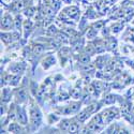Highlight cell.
<instances>
[{
  "instance_id": "484cf974",
  "label": "cell",
  "mask_w": 134,
  "mask_h": 134,
  "mask_svg": "<svg viewBox=\"0 0 134 134\" xmlns=\"http://www.w3.org/2000/svg\"><path fill=\"white\" fill-rule=\"evenodd\" d=\"M95 27L96 28V29H100V28L103 27V23H102V21H100V23H98V24L95 25Z\"/></svg>"
},
{
  "instance_id": "d6986e66",
  "label": "cell",
  "mask_w": 134,
  "mask_h": 134,
  "mask_svg": "<svg viewBox=\"0 0 134 134\" xmlns=\"http://www.w3.org/2000/svg\"><path fill=\"white\" fill-rule=\"evenodd\" d=\"M74 98H77V96H79V95H80V91H79V89H75V90H73L72 91V93H71Z\"/></svg>"
},
{
  "instance_id": "4fadbf2b",
  "label": "cell",
  "mask_w": 134,
  "mask_h": 134,
  "mask_svg": "<svg viewBox=\"0 0 134 134\" xmlns=\"http://www.w3.org/2000/svg\"><path fill=\"white\" fill-rule=\"evenodd\" d=\"M98 108H99V105L98 104H91L90 106H88L87 111H88L89 113H93V112H96Z\"/></svg>"
},
{
  "instance_id": "ffe728a7",
  "label": "cell",
  "mask_w": 134,
  "mask_h": 134,
  "mask_svg": "<svg viewBox=\"0 0 134 134\" xmlns=\"http://www.w3.org/2000/svg\"><path fill=\"white\" fill-rule=\"evenodd\" d=\"M59 45H60V43H59L58 41H56V40H55V41H54V40H53V41H51V46H52V47H58V46Z\"/></svg>"
},
{
  "instance_id": "f1b7e54d",
  "label": "cell",
  "mask_w": 134,
  "mask_h": 134,
  "mask_svg": "<svg viewBox=\"0 0 134 134\" xmlns=\"http://www.w3.org/2000/svg\"><path fill=\"white\" fill-rule=\"evenodd\" d=\"M96 88H98V90H102L101 89V85H100V83H96Z\"/></svg>"
},
{
  "instance_id": "f546056e",
  "label": "cell",
  "mask_w": 134,
  "mask_h": 134,
  "mask_svg": "<svg viewBox=\"0 0 134 134\" xmlns=\"http://www.w3.org/2000/svg\"><path fill=\"white\" fill-rule=\"evenodd\" d=\"M88 91H89L90 93H95V90H93L92 87H89V88H88Z\"/></svg>"
},
{
  "instance_id": "52a82bcc",
  "label": "cell",
  "mask_w": 134,
  "mask_h": 134,
  "mask_svg": "<svg viewBox=\"0 0 134 134\" xmlns=\"http://www.w3.org/2000/svg\"><path fill=\"white\" fill-rule=\"evenodd\" d=\"M70 121L69 120H63L61 122V124H60V128L63 131H65V130H69V128H70Z\"/></svg>"
},
{
  "instance_id": "5b68a950",
  "label": "cell",
  "mask_w": 134,
  "mask_h": 134,
  "mask_svg": "<svg viewBox=\"0 0 134 134\" xmlns=\"http://www.w3.org/2000/svg\"><path fill=\"white\" fill-rule=\"evenodd\" d=\"M99 123H95V122H91L88 126V131H98L101 129V127H99L98 126Z\"/></svg>"
},
{
  "instance_id": "7c38bea8",
  "label": "cell",
  "mask_w": 134,
  "mask_h": 134,
  "mask_svg": "<svg viewBox=\"0 0 134 134\" xmlns=\"http://www.w3.org/2000/svg\"><path fill=\"white\" fill-rule=\"evenodd\" d=\"M9 129H10L11 132H15V133H16V132H19V130H20V129H19V127H18L16 123H12L11 126H10V128H9Z\"/></svg>"
},
{
  "instance_id": "9c48e42d",
  "label": "cell",
  "mask_w": 134,
  "mask_h": 134,
  "mask_svg": "<svg viewBox=\"0 0 134 134\" xmlns=\"http://www.w3.org/2000/svg\"><path fill=\"white\" fill-rule=\"evenodd\" d=\"M69 131H70V133H77L78 132V126L76 123H71Z\"/></svg>"
},
{
  "instance_id": "44dd1931",
  "label": "cell",
  "mask_w": 134,
  "mask_h": 134,
  "mask_svg": "<svg viewBox=\"0 0 134 134\" xmlns=\"http://www.w3.org/2000/svg\"><path fill=\"white\" fill-rule=\"evenodd\" d=\"M120 28H122L121 25H115V26H113V31H115V32H118V31L120 30Z\"/></svg>"
},
{
  "instance_id": "83f0119b",
  "label": "cell",
  "mask_w": 134,
  "mask_h": 134,
  "mask_svg": "<svg viewBox=\"0 0 134 134\" xmlns=\"http://www.w3.org/2000/svg\"><path fill=\"white\" fill-rule=\"evenodd\" d=\"M15 23H16V27H17V28H19V27H20V18H19V17H17V18H16V20H15Z\"/></svg>"
},
{
  "instance_id": "8992f818",
  "label": "cell",
  "mask_w": 134,
  "mask_h": 134,
  "mask_svg": "<svg viewBox=\"0 0 134 134\" xmlns=\"http://www.w3.org/2000/svg\"><path fill=\"white\" fill-rule=\"evenodd\" d=\"M57 39H58V41H62L63 43H67L68 41H69L68 37L65 36L64 33H58V35H57Z\"/></svg>"
},
{
  "instance_id": "603a6c76",
  "label": "cell",
  "mask_w": 134,
  "mask_h": 134,
  "mask_svg": "<svg viewBox=\"0 0 134 134\" xmlns=\"http://www.w3.org/2000/svg\"><path fill=\"white\" fill-rule=\"evenodd\" d=\"M87 36H88V38H93V37H95V31H93L92 29H90L89 32L87 33Z\"/></svg>"
},
{
  "instance_id": "5bb4252c",
  "label": "cell",
  "mask_w": 134,
  "mask_h": 134,
  "mask_svg": "<svg viewBox=\"0 0 134 134\" xmlns=\"http://www.w3.org/2000/svg\"><path fill=\"white\" fill-rule=\"evenodd\" d=\"M19 120L21 123H26V115H25V112L21 110L20 111V115H19Z\"/></svg>"
},
{
  "instance_id": "4316f807",
  "label": "cell",
  "mask_w": 134,
  "mask_h": 134,
  "mask_svg": "<svg viewBox=\"0 0 134 134\" xmlns=\"http://www.w3.org/2000/svg\"><path fill=\"white\" fill-rule=\"evenodd\" d=\"M45 10H46V13H47L48 15H51V16H52V15H54V12H53V10H51V9L46 8Z\"/></svg>"
},
{
  "instance_id": "7402d4cb",
  "label": "cell",
  "mask_w": 134,
  "mask_h": 134,
  "mask_svg": "<svg viewBox=\"0 0 134 134\" xmlns=\"http://www.w3.org/2000/svg\"><path fill=\"white\" fill-rule=\"evenodd\" d=\"M78 106H79L78 104H72L70 106V108H71V111H72V112H75V111L78 110Z\"/></svg>"
},
{
  "instance_id": "2e32d148",
  "label": "cell",
  "mask_w": 134,
  "mask_h": 134,
  "mask_svg": "<svg viewBox=\"0 0 134 134\" xmlns=\"http://www.w3.org/2000/svg\"><path fill=\"white\" fill-rule=\"evenodd\" d=\"M115 102V98L113 96H108L105 98V103H114Z\"/></svg>"
},
{
  "instance_id": "8fae6325",
  "label": "cell",
  "mask_w": 134,
  "mask_h": 134,
  "mask_svg": "<svg viewBox=\"0 0 134 134\" xmlns=\"http://www.w3.org/2000/svg\"><path fill=\"white\" fill-rule=\"evenodd\" d=\"M79 61H80V63H83V64H88V62H89V56L88 55H83L82 57L79 58Z\"/></svg>"
},
{
  "instance_id": "ba28073f",
  "label": "cell",
  "mask_w": 134,
  "mask_h": 134,
  "mask_svg": "<svg viewBox=\"0 0 134 134\" xmlns=\"http://www.w3.org/2000/svg\"><path fill=\"white\" fill-rule=\"evenodd\" d=\"M1 38H2V40H3L5 43H10L12 41V36L9 35V33H2Z\"/></svg>"
},
{
  "instance_id": "30bf717a",
  "label": "cell",
  "mask_w": 134,
  "mask_h": 134,
  "mask_svg": "<svg viewBox=\"0 0 134 134\" xmlns=\"http://www.w3.org/2000/svg\"><path fill=\"white\" fill-rule=\"evenodd\" d=\"M24 2L23 0H20V1H17L14 3V10H21V9L24 8Z\"/></svg>"
},
{
  "instance_id": "e0dca14e",
  "label": "cell",
  "mask_w": 134,
  "mask_h": 134,
  "mask_svg": "<svg viewBox=\"0 0 134 134\" xmlns=\"http://www.w3.org/2000/svg\"><path fill=\"white\" fill-rule=\"evenodd\" d=\"M86 52L88 53V55H91V54H93V53H95V48H93L92 45H88V46L86 47Z\"/></svg>"
},
{
  "instance_id": "ac0fdd59",
  "label": "cell",
  "mask_w": 134,
  "mask_h": 134,
  "mask_svg": "<svg viewBox=\"0 0 134 134\" xmlns=\"http://www.w3.org/2000/svg\"><path fill=\"white\" fill-rule=\"evenodd\" d=\"M18 96L20 98L21 101H24L25 98H26V93H25L24 90H19V92H18Z\"/></svg>"
},
{
  "instance_id": "4dcf8cb0",
  "label": "cell",
  "mask_w": 134,
  "mask_h": 134,
  "mask_svg": "<svg viewBox=\"0 0 134 134\" xmlns=\"http://www.w3.org/2000/svg\"><path fill=\"white\" fill-rule=\"evenodd\" d=\"M77 1H78V0H77Z\"/></svg>"
},
{
  "instance_id": "9a60e30c",
  "label": "cell",
  "mask_w": 134,
  "mask_h": 134,
  "mask_svg": "<svg viewBox=\"0 0 134 134\" xmlns=\"http://www.w3.org/2000/svg\"><path fill=\"white\" fill-rule=\"evenodd\" d=\"M56 32H57V30H56L55 26H51L48 28V30H47V33H48V35H51V36H54Z\"/></svg>"
},
{
  "instance_id": "6da1fadb",
  "label": "cell",
  "mask_w": 134,
  "mask_h": 134,
  "mask_svg": "<svg viewBox=\"0 0 134 134\" xmlns=\"http://www.w3.org/2000/svg\"><path fill=\"white\" fill-rule=\"evenodd\" d=\"M1 26L2 28H4V29H9V28H11L12 26V18L7 15V16H4L2 18V21H1Z\"/></svg>"
},
{
  "instance_id": "7a4b0ae2",
  "label": "cell",
  "mask_w": 134,
  "mask_h": 134,
  "mask_svg": "<svg viewBox=\"0 0 134 134\" xmlns=\"http://www.w3.org/2000/svg\"><path fill=\"white\" fill-rule=\"evenodd\" d=\"M88 117H89V112L86 110V111L82 112V113H80V114L78 115V116H77V119H78L79 121H82V122H83V121H85Z\"/></svg>"
},
{
  "instance_id": "277c9868",
  "label": "cell",
  "mask_w": 134,
  "mask_h": 134,
  "mask_svg": "<svg viewBox=\"0 0 134 134\" xmlns=\"http://www.w3.org/2000/svg\"><path fill=\"white\" fill-rule=\"evenodd\" d=\"M43 51H44V47H43L42 45H40V44H37L35 46V49H33V52H35V54L36 55H40V54H42Z\"/></svg>"
},
{
  "instance_id": "d4e9b609",
  "label": "cell",
  "mask_w": 134,
  "mask_h": 134,
  "mask_svg": "<svg viewBox=\"0 0 134 134\" xmlns=\"http://www.w3.org/2000/svg\"><path fill=\"white\" fill-rule=\"evenodd\" d=\"M30 27H31V23L30 21H26L25 23V29L28 30V29H30Z\"/></svg>"
},
{
  "instance_id": "cb8c5ba5",
  "label": "cell",
  "mask_w": 134,
  "mask_h": 134,
  "mask_svg": "<svg viewBox=\"0 0 134 134\" xmlns=\"http://www.w3.org/2000/svg\"><path fill=\"white\" fill-rule=\"evenodd\" d=\"M32 14H33V9H28L26 11V15H28V16H31Z\"/></svg>"
},
{
  "instance_id": "3957f363",
  "label": "cell",
  "mask_w": 134,
  "mask_h": 134,
  "mask_svg": "<svg viewBox=\"0 0 134 134\" xmlns=\"http://www.w3.org/2000/svg\"><path fill=\"white\" fill-rule=\"evenodd\" d=\"M65 12H67V14L69 15V16L74 17V16H76L77 15V13H78V10H77L76 8H70V9H68Z\"/></svg>"
}]
</instances>
